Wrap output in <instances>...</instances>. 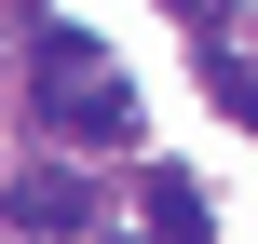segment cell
I'll return each instance as SVG.
<instances>
[{
    "mask_svg": "<svg viewBox=\"0 0 258 244\" xmlns=\"http://www.w3.org/2000/svg\"><path fill=\"white\" fill-rule=\"evenodd\" d=\"M41 122L68 149H136V95L82 54V41H41Z\"/></svg>",
    "mask_w": 258,
    "mask_h": 244,
    "instance_id": "1",
    "label": "cell"
},
{
    "mask_svg": "<svg viewBox=\"0 0 258 244\" xmlns=\"http://www.w3.org/2000/svg\"><path fill=\"white\" fill-rule=\"evenodd\" d=\"M218 217H204V177L190 163H150V244H204Z\"/></svg>",
    "mask_w": 258,
    "mask_h": 244,
    "instance_id": "2",
    "label": "cell"
},
{
    "mask_svg": "<svg viewBox=\"0 0 258 244\" xmlns=\"http://www.w3.org/2000/svg\"><path fill=\"white\" fill-rule=\"evenodd\" d=\"M14 217H27V231H82V217H95V204H82V190H68V177H27V190H14Z\"/></svg>",
    "mask_w": 258,
    "mask_h": 244,
    "instance_id": "3",
    "label": "cell"
},
{
    "mask_svg": "<svg viewBox=\"0 0 258 244\" xmlns=\"http://www.w3.org/2000/svg\"><path fill=\"white\" fill-rule=\"evenodd\" d=\"M177 27H190V41H204V27H218V0H177Z\"/></svg>",
    "mask_w": 258,
    "mask_h": 244,
    "instance_id": "4",
    "label": "cell"
}]
</instances>
